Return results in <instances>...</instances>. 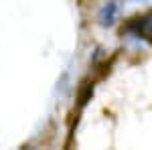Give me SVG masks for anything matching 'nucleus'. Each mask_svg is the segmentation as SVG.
<instances>
[{
	"instance_id": "f257e3e1",
	"label": "nucleus",
	"mask_w": 152,
	"mask_h": 150,
	"mask_svg": "<svg viewBox=\"0 0 152 150\" xmlns=\"http://www.w3.org/2000/svg\"><path fill=\"white\" fill-rule=\"evenodd\" d=\"M122 35L134 39V41H152V12H146L142 16H134L124 24Z\"/></svg>"
},
{
	"instance_id": "f03ea898",
	"label": "nucleus",
	"mask_w": 152,
	"mask_h": 150,
	"mask_svg": "<svg viewBox=\"0 0 152 150\" xmlns=\"http://www.w3.org/2000/svg\"><path fill=\"white\" fill-rule=\"evenodd\" d=\"M118 14H120V2L118 0H110V2H105L104 6L99 8V12H97V23L107 29V26H112V24L116 23Z\"/></svg>"
},
{
	"instance_id": "7ed1b4c3",
	"label": "nucleus",
	"mask_w": 152,
	"mask_h": 150,
	"mask_svg": "<svg viewBox=\"0 0 152 150\" xmlns=\"http://www.w3.org/2000/svg\"><path fill=\"white\" fill-rule=\"evenodd\" d=\"M134 2H144V0H134Z\"/></svg>"
}]
</instances>
